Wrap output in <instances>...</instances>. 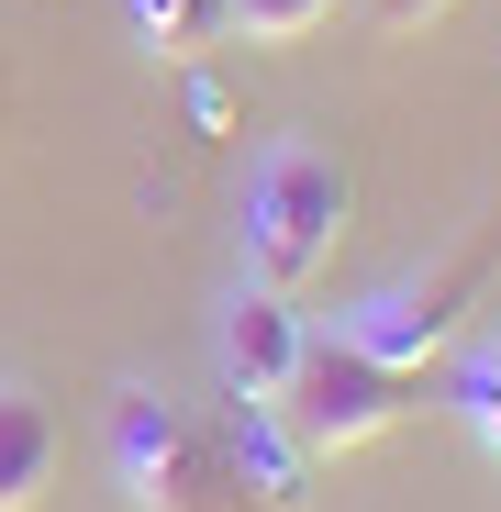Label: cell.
<instances>
[{
    "label": "cell",
    "instance_id": "cell-1",
    "mask_svg": "<svg viewBox=\"0 0 501 512\" xmlns=\"http://www.w3.org/2000/svg\"><path fill=\"white\" fill-rule=\"evenodd\" d=\"M357 212V179H346V156L334 145H268L257 156V179H245V279L257 290H312V268L334 256V234H346Z\"/></svg>",
    "mask_w": 501,
    "mask_h": 512
},
{
    "label": "cell",
    "instance_id": "cell-2",
    "mask_svg": "<svg viewBox=\"0 0 501 512\" xmlns=\"http://www.w3.org/2000/svg\"><path fill=\"white\" fill-rule=\"evenodd\" d=\"M490 268H501V212H479L446 256H435V268H412V279H390V290H368L357 301V346L379 357V368H412V379H424L446 346H457V334H468V312L490 301Z\"/></svg>",
    "mask_w": 501,
    "mask_h": 512
},
{
    "label": "cell",
    "instance_id": "cell-3",
    "mask_svg": "<svg viewBox=\"0 0 501 512\" xmlns=\"http://www.w3.org/2000/svg\"><path fill=\"white\" fill-rule=\"evenodd\" d=\"M412 368H379L357 334H301V368H290V390L268 401L279 423H290V446L301 457H357V446H379L390 423L412 412Z\"/></svg>",
    "mask_w": 501,
    "mask_h": 512
},
{
    "label": "cell",
    "instance_id": "cell-4",
    "mask_svg": "<svg viewBox=\"0 0 501 512\" xmlns=\"http://www.w3.org/2000/svg\"><path fill=\"white\" fill-rule=\"evenodd\" d=\"M112 457H123V490L145 512H245V468L223 446H201L190 423L167 401H145V390H123V412H112Z\"/></svg>",
    "mask_w": 501,
    "mask_h": 512
},
{
    "label": "cell",
    "instance_id": "cell-5",
    "mask_svg": "<svg viewBox=\"0 0 501 512\" xmlns=\"http://www.w3.org/2000/svg\"><path fill=\"white\" fill-rule=\"evenodd\" d=\"M290 368H301V312H290V290H257V279H245L234 312H223V379H234V401L268 412V401L290 390Z\"/></svg>",
    "mask_w": 501,
    "mask_h": 512
},
{
    "label": "cell",
    "instance_id": "cell-6",
    "mask_svg": "<svg viewBox=\"0 0 501 512\" xmlns=\"http://www.w3.org/2000/svg\"><path fill=\"white\" fill-rule=\"evenodd\" d=\"M45 490H56V412L45 390L0 379V512H34Z\"/></svg>",
    "mask_w": 501,
    "mask_h": 512
},
{
    "label": "cell",
    "instance_id": "cell-7",
    "mask_svg": "<svg viewBox=\"0 0 501 512\" xmlns=\"http://www.w3.org/2000/svg\"><path fill=\"white\" fill-rule=\"evenodd\" d=\"M346 0H223V23L245 34V45H301V34H323Z\"/></svg>",
    "mask_w": 501,
    "mask_h": 512
},
{
    "label": "cell",
    "instance_id": "cell-8",
    "mask_svg": "<svg viewBox=\"0 0 501 512\" xmlns=\"http://www.w3.org/2000/svg\"><path fill=\"white\" fill-rule=\"evenodd\" d=\"M457 412H468V435H479V446L501 457V334L457 357Z\"/></svg>",
    "mask_w": 501,
    "mask_h": 512
},
{
    "label": "cell",
    "instance_id": "cell-9",
    "mask_svg": "<svg viewBox=\"0 0 501 512\" xmlns=\"http://www.w3.org/2000/svg\"><path fill=\"white\" fill-rule=\"evenodd\" d=\"M123 12H134V34H145L156 56H190V45L223 23V0H123Z\"/></svg>",
    "mask_w": 501,
    "mask_h": 512
},
{
    "label": "cell",
    "instance_id": "cell-10",
    "mask_svg": "<svg viewBox=\"0 0 501 512\" xmlns=\"http://www.w3.org/2000/svg\"><path fill=\"white\" fill-rule=\"evenodd\" d=\"M435 12H446V0H368V23H379V34H424Z\"/></svg>",
    "mask_w": 501,
    "mask_h": 512
}]
</instances>
